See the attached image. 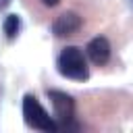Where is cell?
I'll return each instance as SVG.
<instances>
[{"label": "cell", "instance_id": "9c48e42d", "mask_svg": "<svg viewBox=\"0 0 133 133\" xmlns=\"http://www.w3.org/2000/svg\"><path fill=\"white\" fill-rule=\"evenodd\" d=\"M131 2H133V0H131Z\"/></svg>", "mask_w": 133, "mask_h": 133}, {"label": "cell", "instance_id": "7a4b0ae2", "mask_svg": "<svg viewBox=\"0 0 133 133\" xmlns=\"http://www.w3.org/2000/svg\"><path fill=\"white\" fill-rule=\"evenodd\" d=\"M23 118L27 123V127L31 129H37V131H44V133H56L60 127H58V121H54L48 110L37 102L35 96L31 94H25L23 96Z\"/></svg>", "mask_w": 133, "mask_h": 133}, {"label": "cell", "instance_id": "52a82bcc", "mask_svg": "<svg viewBox=\"0 0 133 133\" xmlns=\"http://www.w3.org/2000/svg\"><path fill=\"white\" fill-rule=\"evenodd\" d=\"M60 0H42V4H46V6H56Z\"/></svg>", "mask_w": 133, "mask_h": 133}, {"label": "cell", "instance_id": "277c9868", "mask_svg": "<svg viewBox=\"0 0 133 133\" xmlns=\"http://www.w3.org/2000/svg\"><path fill=\"white\" fill-rule=\"evenodd\" d=\"M81 25H83L81 17H79L77 12H73V10H66V12H62V15L52 23V33H54L56 37H66V35L77 33V31L81 29Z\"/></svg>", "mask_w": 133, "mask_h": 133}, {"label": "cell", "instance_id": "8992f818", "mask_svg": "<svg viewBox=\"0 0 133 133\" xmlns=\"http://www.w3.org/2000/svg\"><path fill=\"white\" fill-rule=\"evenodd\" d=\"M2 27H4L6 37H8V39H15V37L19 35V31H21V17H19V15H6Z\"/></svg>", "mask_w": 133, "mask_h": 133}, {"label": "cell", "instance_id": "3957f363", "mask_svg": "<svg viewBox=\"0 0 133 133\" xmlns=\"http://www.w3.org/2000/svg\"><path fill=\"white\" fill-rule=\"evenodd\" d=\"M48 98L54 108V116L58 121V127L60 125L69 127V123L75 118V100L60 89H48Z\"/></svg>", "mask_w": 133, "mask_h": 133}, {"label": "cell", "instance_id": "ba28073f", "mask_svg": "<svg viewBox=\"0 0 133 133\" xmlns=\"http://www.w3.org/2000/svg\"><path fill=\"white\" fill-rule=\"evenodd\" d=\"M8 4H10V0H0V10H2V8H6Z\"/></svg>", "mask_w": 133, "mask_h": 133}, {"label": "cell", "instance_id": "5b68a950", "mask_svg": "<svg viewBox=\"0 0 133 133\" xmlns=\"http://www.w3.org/2000/svg\"><path fill=\"white\" fill-rule=\"evenodd\" d=\"M85 52H87V56H89V60H91L94 64L102 66V64H106L108 58H110V42H108L106 37L98 35V37H94V39L87 44Z\"/></svg>", "mask_w": 133, "mask_h": 133}, {"label": "cell", "instance_id": "6da1fadb", "mask_svg": "<svg viewBox=\"0 0 133 133\" xmlns=\"http://www.w3.org/2000/svg\"><path fill=\"white\" fill-rule=\"evenodd\" d=\"M56 66H58V73L62 77H66V79H73V81H85V79H89V66H87L85 54L77 46H66L58 54Z\"/></svg>", "mask_w": 133, "mask_h": 133}]
</instances>
